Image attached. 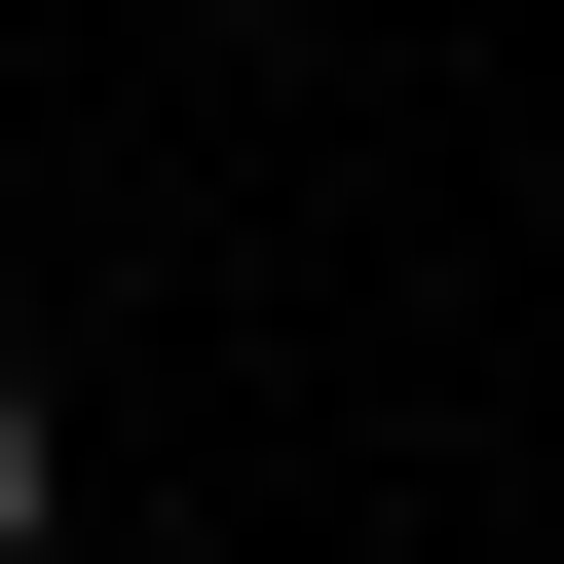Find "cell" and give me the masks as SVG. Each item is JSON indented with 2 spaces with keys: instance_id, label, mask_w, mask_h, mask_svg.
Instances as JSON below:
<instances>
[{
  "instance_id": "6da1fadb",
  "label": "cell",
  "mask_w": 564,
  "mask_h": 564,
  "mask_svg": "<svg viewBox=\"0 0 564 564\" xmlns=\"http://www.w3.org/2000/svg\"><path fill=\"white\" fill-rule=\"evenodd\" d=\"M39 527H76V414H39V339H0V564H39Z\"/></svg>"
}]
</instances>
